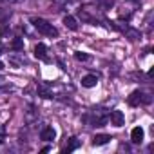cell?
I'll return each mask as SVG.
<instances>
[{"label":"cell","mask_w":154,"mask_h":154,"mask_svg":"<svg viewBox=\"0 0 154 154\" xmlns=\"http://www.w3.org/2000/svg\"><path fill=\"white\" fill-rule=\"evenodd\" d=\"M2 51H4V45H2V44H0V54H2Z\"/></svg>","instance_id":"obj_18"},{"label":"cell","mask_w":154,"mask_h":154,"mask_svg":"<svg viewBox=\"0 0 154 154\" xmlns=\"http://www.w3.org/2000/svg\"><path fill=\"white\" fill-rule=\"evenodd\" d=\"M11 49H13V51H22V49H24V40H22V38H15L13 44H11Z\"/></svg>","instance_id":"obj_11"},{"label":"cell","mask_w":154,"mask_h":154,"mask_svg":"<svg viewBox=\"0 0 154 154\" xmlns=\"http://www.w3.org/2000/svg\"><path fill=\"white\" fill-rule=\"evenodd\" d=\"M54 136H56V131L53 127H44L42 132H40V138L44 141H51V140H54Z\"/></svg>","instance_id":"obj_5"},{"label":"cell","mask_w":154,"mask_h":154,"mask_svg":"<svg viewBox=\"0 0 154 154\" xmlns=\"http://www.w3.org/2000/svg\"><path fill=\"white\" fill-rule=\"evenodd\" d=\"M31 22H33V26H35L42 35H47V36H56V35H58L56 27H54L53 24H49L47 20H44V18H33Z\"/></svg>","instance_id":"obj_1"},{"label":"cell","mask_w":154,"mask_h":154,"mask_svg":"<svg viewBox=\"0 0 154 154\" xmlns=\"http://www.w3.org/2000/svg\"><path fill=\"white\" fill-rule=\"evenodd\" d=\"M100 6L102 9H111L114 6V0H100Z\"/></svg>","instance_id":"obj_13"},{"label":"cell","mask_w":154,"mask_h":154,"mask_svg":"<svg viewBox=\"0 0 154 154\" xmlns=\"http://www.w3.org/2000/svg\"><path fill=\"white\" fill-rule=\"evenodd\" d=\"M35 56H36L38 60L49 62V58H47V47H45V44H38V45L35 47Z\"/></svg>","instance_id":"obj_3"},{"label":"cell","mask_w":154,"mask_h":154,"mask_svg":"<svg viewBox=\"0 0 154 154\" xmlns=\"http://www.w3.org/2000/svg\"><path fill=\"white\" fill-rule=\"evenodd\" d=\"M129 36H131V40H136V38H140V33L131 29V31H129Z\"/></svg>","instance_id":"obj_15"},{"label":"cell","mask_w":154,"mask_h":154,"mask_svg":"<svg viewBox=\"0 0 154 154\" xmlns=\"http://www.w3.org/2000/svg\"><path fill=\"white\" fill-rule=\"evenodd\" d=\"M2 69H4V63H2V62H0V71H2Z\"/></svg>","instance_id":"obj_19"},{"label":"cell","mask_w":154,"mask_h":154,"mask_svg":"<svg viewBox=\"0 0 154 154\" xmlns=\"http://www.w3.org/2000/svg\"><path fill=\"white\" fill-rule=\"evenodd\" d=\"M38 94L42 96V98H45V100H49V98H53V93H49L45 87H38Z\"/></svg>","instance_id":"obj_12"},{"label":"cell","mask_w":154,"mask_h":154,"mask_svg":"<svg viewBox=\"0 0 154 154\" xmlns=\"http://www.w3.org/2000/svg\"><path fill=\"white\" fill-rule=\"evenodd\" d=\"M109 120H111V125H114V127H122L123 122H125V116H123L122 111H112L111 116H109Z\"/></svg>","instance_id":"obj_2"},{"label":"cell","mask_w":154,"mask_h":154,"mask_svg":"<svg viewBox=\"0 0 154 154\" xmlns=\"http://www.w3.org/2000/svg\"><path fill=\"white\" fill-rule=\"evenodd\" d=\"M78 147H80V140L72 136V138H69V143H67L62 150H63V152H71V150H76Z\"/></svg>","instance_id":"obj_8"},{"label":"cell","mask_w":154,"mask_h":154,"mask_svg":"<svg viewBox=\"0 0 154 154\" xmlns=\"http://www.w3.org/2000/svg\"><path fill=\"white\" fill-rule=\"evenodd\" d=\"M11 4H18V2H22V0H9Z\"/></svg>","instance_id":"obj_17"},{"label":"cell","mask_w":154,"mask_h":154,"mask_svg":"<svg viewBox=\"0 0 154 154\" xmlns=\"http://www.w3.org/2000/svg\"><path fill=\"white\" fill-rule=\"evenodd\" d=\"M6 33H8V27L2 26V27H0V35H6Z\"/></svg>","instance_id":"obj_16"},{"label":"cell","mask_w":154,"mask_h":154,"mask_svg":"<svg viewBox=\"0 0 154 154\" xmlns=\"http://www.w3.org/2000/svg\"><path fill=\"white\" fill-rule=\"evenodd\" d=\"M0 2H2V0H0Z\"/></svg>","instance_id":"obj_20"},{"label":"cell","mask_w":154,"mask_h":154,"mask_svg":"<svg viewBox=\"0 0 154 154\" xmlns=\"http://www.w3.org/2000/svg\"><path fill=\"white\" fill-rule=\"evenodd\" d=\"M109 140H111L109 134H96V136L93 138V145H94V147H100V145H105Z\"/></svg>","instance_id":"obj_9"},{"label":"cell","mask_w":154,"mask_h":154,"mask_svg":"<svg viewBox=\"0 0 154 154\" xmlns=\"http://www.w3.org/2000/svg\"><path fill=\"white\" fill-rule=\"evenodd\" d=\"M141 96H143V94H141L140 91H134V93L127 98V103H129L131 107H136V105H140V103H141Z\"/></svg>","instance_id":"obj_7"},{"label":"cell","mask_w":154,"mask_h":154,"mask_svg":"<svg viewBox=\"0 0 154 154\" xmlns=\"http://www.w3.org/2000/svg\"><path fill=\"white\" fill-rule=\"evenodd\" d=\"M143 136H145V132H143L141 127H134L132 132H131V140H132V143H141V141H143Z\"/></svg>","instance_id":"obj_6"},{"label":"cell","mask_w":154,"mask_h":154,"mask_svg":"<svg viewBox=\"0 0 154 154\" xmlns=\"http://www.w3.org/2000/svg\"><path fill=\"white\" fill-rule=\"evenodd\" d=\"M63 24H65V27H69L71 31H76V29H78V22H76L74 17H65V18H63Z\"/></svg>","instance_id":"obj_10"},{"label":"cell","mask_w":154,"mask_h":154,"mask_svg":"<svg viewBox=\"0 0 154 154\" xmlns=\"http://www.w3.org/2000/svg\"><path fill=\"white\" fill-rule=\"evenodd\" d=\"M96 84H98V76L96 74H87V76H84V78H82V85L87 87V89L94 87Z\"/></svg>","instance_id":"obj_4"},{"label":"cell","mask_w":154,"mask_h":154,"mask_svg":"<svg viewBox=\"0 0 154 154\" xmlns=\"http://www.w3.org/2000/svg\"><path fill=\"white\" fill-rule=\"evenodd\" d=\"M74 58H76V60H80V62H85V60H89V54L78 51V53H74Z\"/></svg>","instance_id":"obj_14"}]
</instances>
